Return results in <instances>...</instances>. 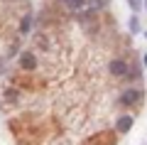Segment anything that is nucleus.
<instances>
[{
    "mask_svg": "<svg viewBox=\"0 0 147 145\" xmlns=\"http://www.w3.org/2000/svg\"><path fill=\"white\" fill-rule=\"evenodd\" d=\"M142 88H125V91L120 93V99H118V103L125 106V108H132V106H137L142 101Z\"/></svg>",
    "mask_w": 147,
    "mask_h": 145,
    "instance_id": "f257e3e1",
    "label": "nucleus"
},
{
    "mask_svg": "<svg viewBox=\"0 0 147 145\" xmlns=\"http://www.w3.org/2000/svg\"><path fill=\"white\" fill-rule=\"evenodd\" d=\"M108 69H110L113 76H127V74H130V64H127L125 59H113V62L108 64Z\"/></svg>",
    "mask_w": 147,
    "mask_h": 145,
    "instance_id": "f03ea898",
    "label": "nucleus"
},
{
    "mask_svg": "<svg viewBox=\"0 0 147 145\" xmlns=\"http://www.w3.org/2000/svg\"><path fill=\"white\" fill-rule=\"evenodd\" d=\"M132 125H135V118H132L130 113H123L120 118L115 120V130H118V133H120V135L130 133V130H132Z\"/></svg>",
    "mask_w": 147,
    "mask_h": 145,
    "instance_id": "7ed1b4c3",
    "label": "nucleus"
},
{
    "mask_svg": "<svg viewBox=\"0 0 147 145\" xmlns=\"http://www.w3.org/2000/svg\"><path fill=\"white\" fill-rule=\"evenodd\" d=\"M86 145H115V135H110V133H98L96 138H91Z\"/></svg>",
    "mask_w": 147,
    "mask_h": 145,
    "instance_id": "20e7f679",
    "label": "nucleus"
},
{
    "mask_svg": "<svg viewBox=\"0 0 147 145\" xmlns=\"http://www.w3.org/2000/svg\"><path fill=\"white\" fill-rule=\"evenodd\" d=\"M20 64H22V69H27V71H30V69L37 67V59H34V54H32V52H25V54L20 57Z\"/></svg>",
    "mask_w": 147,
    "mask_h": 145,
    "instance_id": "39448f33",
    "label": "nucleus"
},
{
    "mask_svg": "<svg viewBox=\"0 0 147 145\" xmlns=\"http://www.w3.org/2000/svg\"><path fill=\"white\" fill-rule=\"evenodd\" d=\"M127 30H130L132 35H140V32H142V27H140V17H137V15H132L130 20H127Z\"/></svg>",
    "mask_w": 147,
    "mask_h": 145,
    "instance_id": "423d86ee",
    "label": "nucleus"
},
{
    "mask_svg": "<svg viewBox=\"0 0 147 145\" xmlns=\"http://www.w3.org/2000/svg\"><path fill=\"white\" fill-rule=\"evenodd\" d=\"M61 3H64L66 7H71V10H79V7H84L86 0H61Z\"/></svg>",
    "mask_w": 147,
    "mask_h": 145,
    "instance_id": "0eeeda50",
    "label": "nucleus"
},
{
    "mask_svg": "<svg viewBox=\"0 0 147 145\" xmlns=\"http://www.w3.org/2000/svg\"><path fill=\"white\" fill-rule=\"evenodd\" d=\"M127 7L132 10V15H137L142 10V0H127Z\"/></svg>",
    "mask_w": 147,
    "mask_h": 145,
    "instance_id": "6e6552de",
    "label": "nucleus"
},
{
    "mask_svg": "<svg viewBox=\"0 0 147 145\" xmlns=\"http://www.w3.org/2000/svg\"><path fill=\"white\" fill-rule=\"evenodd\" d=\"M32 30V17L27 15V17H22V25H20V32H30Z\"/></svg>",
    "mask_w": 147,
    "mask_h": 145,
    "instance_id": "1a4fd4ad",
    "label": "nucleus"
},
{
    "mask_svg": "<svg viewBox=\"0 0 147 145\" xmlns=\"http://www.w3.org/2000/svg\"><path fill=\"white\" fill-rule=\"evenodd\" d=\"M142 64H145V67H147V52L142 54Z\"/></svg>",
    "mask_w": 147,
    "mask_h": 145,
    "instance_id": "9d476101",
    "label": "nucleus"
},
{
    "mask_svg": "<svg viewBox=\"0 0 147 145\" xmlns=\"http://www.w3.org/2000/svg\"><path fill=\"white\" fill-rule=\"evenodd\" d=\"M142 10H145V12H147V0H142Z\"/></svg>",
    "mask_w": 147,
    "mask_h": 145,
    "instance_id": "9b49d317",
    "label": "nucleus"
},
{
    "mask_svg": "<svg viewBox=\"0 0 147 145\" xmlns=\"http://www.w3.org/2000/svg\"><path fill=\"white\" fill-rule=\"evenodd\" d=\"M145 39H147V32H145Z\"/></svg>",
    "mask_w": 147,
    "mask_h": 145,
    "instance_id": "f8f14e48",
    "label": "nucleus"
}]
</instances>
